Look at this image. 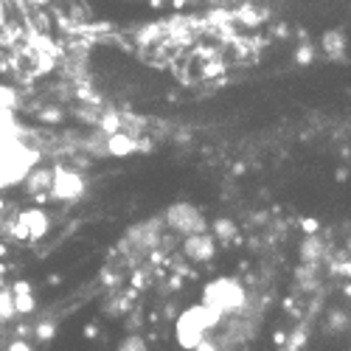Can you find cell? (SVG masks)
Masks as SVG:
<instances>
[{
	"instance_id": "18",
	"label": "cell",
	"mask_w": 351,
	"mask_h": 351,
	"mask_svg": "<svg viewBox=\"0 0 351 351\" xmlns=\"http://www.w3.org/2000/svg\"><path fill=\"white\" fill-rule=\"evenodd\" d=\"M12 317H14L12 292H0V320H12Z\"/></svg>"
},
{
	"instance_id": "3",
	"label": "cell",
	"mask_w": 351,
	"mask_h": 351,
	"mask_svg": "<svg viewBox=\"0 0 351 351\" xmlns=\"http://www.w3.org/2000/svg\"><path fill=\"white\" fill-rule=\"evenodd\" d=\"M208 335L206 320H202V304L186 306L180 315H174V340L183 351H194V346Z\"/></svg>"
},
{
	"instance_id": "16",
	"label": "cell",
	"mask_w": 351,
	"mask_h": 351,
	"mask_svg": "<svg viewBox=\"0 0 351 351\" xmlns=\"http://www.w3.org/2000/svg\"><path fill=\"white\" fill-rule=\"evenodd\" d=\"M34 335H37L40 343H48V340H53V335H56V324H53V320H43V324H37Z\"/></svg>"
},
{
	"instance_id": "15",
	"label": "cell",
	"mask_w": 351,
	"mask_h": 351,
	"mask_svg": "<svg viewBox=\"0 0 351 351\" xmlns=\"http://www.w3.org/2000/svg\"><path fill=\"white\" fill-rule=\"evenodd\" d=\"M99 130L104 132V135H112V132H119L121 130V119L115 112H107V115H101V121H99Z\"/></svg>"
},
{
	"instance_id": "8",
	"label": "cell",
	"mask_w": 351,
	"mask_h": 351,
	"mask_svg": "<svg viewBox=\"0 0 351 351\" xmlns=\"http://www.w3.org/2000/svg\"><path fill=\"white\" fill-rule=\"evenodd\" d=\"M104 152L110 158H130V155L138 152V141L119 130V132H112V135L104 138Z\"/></svg>"
},
{
	"instance_id": "22",
	"label": "cell",
	"mask_w": 351,
	"mask_h": 351,
	"mask_svg": "<svg viewBox=\"0 0 351 351\" xmlns=\"http://www.w3.org/2000/svg\"><path fill=\"white\" fill-rule=\"evenodd\" d=\"M301 230H304V233H317V230H320V222H317L315 217H304V219H301Z\"/></svg>"
},
{
	"instance_id": "23",
	"label": "cell",
	"mask_w": 351,
	"mask_h": 351,
	"mask_svg": "<svg viewBox=\"0 0 351 351\" xmlns=\"http://www.w3.org/2000/svg\"><path fill=\"white\" fill-rule=\"evenodd\" d=\"M9 292H12V295H20V292H32V284H28V281H14Z\"/></svg>"
},
{
	"instance_id": "21",
	"label": "cell",
	"mask_w": 351,
	"mask_h": 351,
	"mask_svg": "<svg viewBox=\"0 0 351 351\" xmlns=\"http://www.w3.org/2000/svg\"><path fill=\"white\" fill-rule=\"evenodd\" d=\"M194 351H219V346H217V340H211V337L206 335V337H202V340L194 346Z\"/></svg>"
},
{
	"instance_id": "2",
	"label": "cell",
	"mask_w": 351,
	"mask_h": 351,
	"mask_svg": "<svg viewBox=\"0 0 351 351\" xmlns=\"http://www.w3.org/2000/svg\"><path fill=\"white\" fill-rule=\"evenodd\" d=\"M163 225L171 228L174 233H180V237L208 230V219H206V214H202V208L194 206V202H189V199L171 202V206L163 211Z\"/></svg>"
},
{
	"instance_id": "25",
	"label": "cell",
	"mask_w": 351,
	"mask_h": 351,
	"mask_svg": "<svg viewBox=\"0 0 351 351\" xmlns=\"http://www.w3.org/2000/svg\"><path fill=\"white\" fill-rule=\"evenodd\" d=\"M12 233H14L17 239H25V237H28V233H25V228H23L20 222H14V225H12Z\"/></svg>"
},
{
	"instance_id": "12",
	"label": "cell",
	"mask_w": 351,
	"mask_h": 351,
	"mask_svg": "<svg viewBox=\"0 0 351 351\" xmlns=\"http://www.w3.org/2000/svg\"><path fill=\"white\" fill-rule=\"evenodd\" d=\"M12 304H14V315H32V312H37V298L32 295V292L12 295Z\"/></svg>"
},
{
	"instance_id": "9",
	"label": "cell",
	"mask_w": 351,
	"mask_h": 351,
	"mask_svg": "<svg viewBox=\"0 0 351 351\" xmlns=\"http://www.w3.org/2000/svg\"><path fill=\"white\" fill-rule=\"evenodd\" d=\"M320 48H324L326 56L337 60V56L346 53V34L340 28H329V32H324V37H320Z\"/></svg>"
},
{
	"instance_id": "4",
	"label": "cell",
	"mask_w": 351,
	"mask_h": 351,
	"mask_svg": "<svg viewBox=\"0 0 351 351\" xmlns=\"http://www.w3.org/2000/svg\"><path fill=\"white\" fill-rule=\"evenodd\" d=\"M87 191V183L84 178L76 171V169H68V166H53V174H51V189H48V197L56 199V202H76L82 199Z\"/></svg>"
},
{
	"instance_id": "10",
	"label": "cell",
	"mask_w": 351,
	"mask_h": 351,
	"mask_svg": "<svg viewBox=\"0 0 351 351\" xmlns=\"http://www.w3.org/2000/svg\"><path fill=\"white\" fill-rule=\"evenodd\" d=\"M208 230L214 233V239H222V242L239 237V225L233 222V219H228V217H217V219L208 225Z\"/></svg>"
},
{
	"instance_id": "7",
	"label": "cell",
	"mask_w": 351,
	"mask_h": 351,
	"mask_svg": "<svg viewBox=\"0 0 351 351\" xmlns=\"http://www.w3.org/2000/svg\"><path fill=\"white\" fill-rule=\"evenodd\" d=\"M17 222L25 228L28 239H43L48 233V228H51V219H48V214L43 208H25V211H20Z\"/></svg>"
},
{
	"instance_id": "17",
	"label": "cell",
	"mask_w": 351,
	"mask_h": 351,
	"mask_svg": "<svg viewBox=\"0 0 351 351\" xmlns=\"http://www.w3.org/2000/svg\"><path fill=\"white\" fill-rule=\"evenodd\" d=\"M312 60H315V48L309 43L295 48V65H312Z\"/></svg>"
},
{
	"instance_id": "19",
	"label": "cell",
	"mask_w": 351,
	"mask_h": 351,
	"mask_svg": "<svg viewBox=\"0 0 351 351\" xmlns=\"http://www.w3.org/2000/svg\"><path fill=\"white\" fill-rule=\"evenodd\" d=\"M40 121H43V124H60V121H62V112L53 110V107H51V110H43V112H40Z\"/></svg>"
},
{
	"instance_id": "29",
	"label": "cell",
	"mask_w": 351,
	"mask_h": 351,
	"mask_svg": "<svg viewBox=\"0 0 351 351\" xmlns=\"http://www.w3.org/2000/svg\"><path fill=\"white\" fill-rule=\"evenodd\" d=\"M0 208H3V202H0Z\"/></svg>"
},
{
	"instance_id": "20",
	"label": "cell",
	"mask_w": 351,
	"mask_h": 351,
	"mask_svg": "<svg viewBox=\"0 0 351 351\" xmlns=\"http://www.w3.org/2000/svg\"><path fill=\"white\" fill-rule=\"evenodd\" d=\"M6 351H34V346L28 343V340H23V337H17V340H12L6 346Z\"/></svg>"
},
{
	"instance_id": "13",
	"label": "cell",
	"mask_w": 351,
	"mask_h": 351,
	"mask_svg": "<svg viewBox=\"0 0 351 351\" xmlns=\"http://www.w3.org/2000/svg\"><path fill=\"white\" fill-rule=\"evenodd\" d=\"M320 253V242H317V233H306V239L301 242V258L304 261H315Z\"/></svg>"
},
{
	"instance_id": "1",
	"label": "cell",
	"mask_w": 351,
	"mask_h": 351,
	"mask_svg": "<svg viewBox=\"0 0 351 351\" xmlns=\"http://www.w3.org/2000/svg\"><path fill=\"white\" fill-rule=\"evenodd\" d=\"M199 304H208V306H217L222 315H233V312H242L245 304H247V292L242 287L239 278H228V276H219L214 281H208L202 287V301Z\"/></svg>"
},
{
	"instance_id": "27",
	"label": "cell",
	"mask_w": 351,
	"mask_h": 351,
	"mask_svg": "<svg viewBox=\"0 0 351 351\" xmlns=\"http://www.w3.org/2000/svg\"><path fill=\"white\" fill-rule=\"evenodd\" d=\"M28 3H32V6H48L51 0H28Z\"/></svg>"
},
{
	"instance_id": "11",
	"label": "cell",
	"mask_w": 351,
	"mask_h": 351,
	"mask_svg": "<svg viewBox=\"0 0 351 351\" xmlns=\"http://www.w3.org/2000/svg\"><path fill=\"white\" fill-rule=\"evenodd\" d=\"M17 107H20V93L14 90L12 84H3V82H0V110L14 112Z\"/></svg>"
},
{
	"instance_id": "6",
	"label": "cell",
	"mask_w": 351,
	"mask_h": 351,
	"mask_svg": "<svg viewBox=\"0 0 351 351\" xmlns=\"http://www.w3.org/2000/svg\"><path fill=\"white\" fill-rule=\"evenodd\" d=\"M51 174H53V166H34L32 171H28L25 174V178H23V191L25 194H32V197H37L40 202L43 199H48V189H51Z\"/></svg>"
},
{
	"instance_id": "14",
	"label": "cell",
	"mask_w": 351,
	"mask_h": 351,
	"mask_svg": "<svg viewBox=\"0 0 351 351\" xmlns=\"http://www.w3.org/2000/svg\"><path fill=\"white\" fill-rule=\"evenodd\" d=\"M115 351H149V346H146V340L141 335H127L119 340Z\"/></svg>"
},
{
	"instance_id": "24",
	"label": "cell",
	"mask_w": 351,
	"mask_h": 351,
	"mask_svg": "<svg viewBox=\"0 0 351 351\" xmlns=\"http://www.w3.org/2000/svg\"><path fill=\"white\" fill-rule=\"evenodd\" d=\"M96 335H99V326H96V324H87V326H84V337H87V340H93Z\"/></svg>"
},
{
	"instance_id": "5",
	"label": "cell",
	"mask_w": 351,
	"mask_h": 351,
	"mask_svg": "<svg viewBox=\"0 0 351 351\" xmlns=\"http://www.w3.org/2000/svg\"><path fill=\"white\" fill-rule=\"evenodd\" d=\"M183 253L189 261H194V265H206V261H211L217 256V239L211 230H199V233H189V237H183Z\"/></svg>"
},
{
	"instance_id": "26",
	"label": "cell",
	"mask_w": 351,
	"mask_h": 351,
	"mask_svg": "<svg viewBox=\"0 0 351 351\" xmlns=\"http://www.w3.org/2000/svg\"><path fill=\"white\" fill-rule=\"evenodd\" d=\"M346 178H348V169H337V171H335V180H337V183H346Z\"/></svg>"
},
{
	"instance_id": "28",
	"label": "cell",
	"mask_w": 351,
	"mask_h": 351,
	"mask_svg": "<svg viewBox=\"0 0 351 351\" xmlns=\"http://www.w3.org/2000/svg\"><path fill=\"white\" fill-rule=\"evenodd\" d=\"M0 256H6V247H0Z\"/></svg>"
}]
</instances>
